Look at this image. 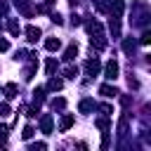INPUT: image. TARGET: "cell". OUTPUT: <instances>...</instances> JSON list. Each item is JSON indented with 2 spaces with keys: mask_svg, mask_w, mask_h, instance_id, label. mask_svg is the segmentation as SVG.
<instances>
[{
  "mask_svg": "<svg viewBox=\"0 0 151 151\" xmlns=\"http://www.w3.org/2000/svg\"><path fill=\"white\" fill-rule=\"evenodd\" d=\"M14 5H17V9L24 17H33V12H35V7L31 5V0H14Z\"/></svg>",
  "mask_w": 151,
  "mask_h": 151,
  "instance_id": "obj_1",
  "label": "cell"
},
{
  "mask_svg": "<svg viewBox=\"0 0 151 151\" xmlns=\"http://www.w3.org/2000/svg\"><path fill=\"white\" fill-rule=\"evenodd\" d=\"M104 76L109 78V80H116L118 78V61H106V66H104Z\"/></svg>",
  "mask_w": 151,
  "mask_h": 151,
  "instance_id": "obj_2",
  "label": "cell"
},
{
  "mask_svg": "<svg viewBox=\"0 0 151 151\" xmlns=\"http://www.w3.org/2000/svg\"><path fill=\"white\" fill-rule=\"evenodd\" d=\"M99 68H101V64H99V59L94 57V59H90V61H85V73L87 76H97L99 73Z\"/></svg>",
  "mask_w": 151,
  "mask_h": 151,
  "instance_id": "obj_3",
  "label": "cell"
},
{
  "mask_svg": "<svg viewBox=\"0 0 151 151\" xmlns=\"http://www.w3.org/2000/svg\"><path fill=\"white\" fill-rule=\"evenodd\" d=\"M52 125H54V123H52V116L45 113V116L40 118V130H42L45 134H50V132H52Z\"/></svg>",
  "mask_w": 151,
  "mask_h": 151,
  "instance_id": "obj_4",
  "label": "cell"
},
{
  "mask_svg": "<svg viewBox=\"0 0 151 151\" xmlns=\"http://www.w3.org/2000/svg\"><path fill=\"white\" fill-rule=\"evenodd\" d=\"M26 38H28V42H38L40 28H38V26H28V28H26Z\"/></svg>",
  "mask_w": 151,
  "mask_h": 151,
  "instance_id": "obj_5",
  "label": "cell"
},
{
  "mask_svg": "<svg viewBox=\"0 0 151 151\" xmlns=\"http://www.w3.org/2000/svg\"><path fill=\"white\" fill-rule=\"evenodd\" d=\"M123 9H125L123 0H113V2H111V14H113V17H120V14H123Z\"/></svg>",
  "mask_w": 151,
  "mask_h": 151,
  "instance_id": "obj_6",
  "label": "cell"
},
{
  "mask_svg": "<svg viewBox=\"0 0 151 151\" xmlns=\"http://www.w3.org/2000/svg\"><path fill=\"white\" fill-rule=\"evenodd\" d=\"M87 31H90L92 35H104V28H101L99 21H90V24H87Z\"/></svg>",
  "mask_w": 151,
  "mask_h": 151,
  "instance_id": "obj_7",
  "label": "cell"
},
{
  "mask_svg": "<svg viewBox=\"0 0 151 151\" xmlns=\"http://www.w3.org/2000/svg\"><path fill=\"white\" fill-rule=\"evenodd\" d=\"M99 92H101L104 97H109V99H111V97H116V94H120L113 85H101V87H99Z\"/></svg>",
  "mask_w": 151,
  "mask_h": 151,
  "instance_id": "obj_8",
  "label": "cell"
},
{
  "mask_svg": "<svg viewBox=\"0 0 151 151\" xmlns=\"http://www.w3.org/2000/svg\"><path fill=\"white\" fill-rule=\"evenodd\" d=\"M73 120H76V118H73L71 113H66V116L61 118V123H59V130H61V132H66V130H68V127L73 125Z\"/></svg>",
  "mask_w": 151,
  "mask_h": 151,
  "instance_id": "obj_9",
  "label": "cell"
},
{
  "mask_svg": "<svg viewBox=\"0 0 151 151\" xmlns=\"http://www.w3.org/2000/svg\"><path fill=\"white\" fill-rule=\"evenodd\" d=\"M76 54H78V45H68L66 52H64V59H66V61H73Z\"/></svg>",
  "mask_w": 151,
  "mask_h": 151,
  "instance_id": "obj_10",
  "label": "cell"
},
{
  "mask_svg": "<svg viewBox=\"0 0 151 151\" xmlns=\"http://www.w3.org/2000/svg\"><path fill=\"white\" fill-rule=\"evenodd\" d=\"M61 87H64V80H61V78H50V83H47V90L57 92V90H61Z\"/></svg>",
  "mask_w": 151,
  "mask_h": 151,
  "instance_id": "obj_11",
  "label": "cell"
},
{
  "mask_svg": "<svg viewBox=\"0 0 151 151\" xmlns=\"http://www.w3.org/2000/svg\"><path fill=\"white\" fill-rule=\"evenodd\" d=\"M45 47H47L50 52H54V50L61 47V42H59V38H47V40H45Z\"/></svg>",
  "mask_w": 151,
  "mask_h": 151,
  "instance_id": "obj_12",
  "label": "cell"
},
{
  "mask_svg": "<svg viewBox=\"0 0 151 151\" xmlns=\"http://www.w3.org/2000/svg\"><path fill=\"white\" fill-rule=\"evenodd\" d=\"M78 109H80V113H90V111L94 109V101H92V99H83Z\"/></svg>",
  "mask_w": 151,
  "mask_h": 151,
  "instance_id": "obj_13",
  "label": "cell"
},
{
  "mask_svg": "<svg viewBox=\"0 0 151 151\" xmlns=\"http://www.w3.org/2000/svg\"><path fill=\"white\" fill-rule=\"evenodd\" d=\"M5 97H7V99H14V97H17V85H14V83H7V85H5Z\"/></svg>",
  "mask_w": 151,
  "mask_h": 151,
  "instance_id": "obj_14",
  "label": "cell"
},
{
  "mask_svg": "<svg viewBox=\"0 0 151 151\" xmlns=\"http://www.w3.org/2000/svg\"><path fill=\"white\" fill-rule=\"evenodd\" d=\"M33 99H35V104L40 106V104L45 101V90H42V87H35V90H33Z\"/></svg>",
  "mask_w": 151,
  "mask_h": 151,
  "instance_id": "obj_15",
  "label": "cell"
},
{
  "mask_svg": "<svg viewBox=\"0 0 151 151\" xmlns=\"http://www.w3.org/2000/svg\"><path fill=\"white\" fill-rule=\"evenodd\" d=\"M7 31H9L12 35H19V31H21V28H19V21H17V19H9V24H7Z\"/></svg>",
  "mask_w": 151,
  "mask_h": 151,
  "instance_id": "obj_16",
  "label": "cell"
},
{
  "mask_svg": "<svg viewBox=\"0 0 151 151\" xmlns=\"http://www.w3.org/2000/svg\"><path fill=\"white\" fill-rule=\"evenodd\" d=\"M45 71H47V76H52V73L57 71V59H52V57H50V59H47V64H45Z\"/></svg>",
  "mask_w": 151,
  "mask_h": 151,
  "instance_id": "obj_17",
  "label": "cell"
},
{
  "mask_svg": "<svg viewBox=\"0 0 151 151\" xmlns=\"http://www.w3.org/2000/svg\"><path fill=\"white\" fill-rule=\"evenodd\" d=\"M109 26H111V33H113V35H118V33H120V21H118V17H113Z\"/></svg>",
  "mask_w": 151,
  "mask_h": 151,
  "instance_id": "obj_18",
  "label": "cell"
},
{
  "mask_svg": "<svg viewBox=\"0 0 151 151\" xmlns=\"http://www.w3.org/2000/svg\"><path fill=\"white\" fill-rule=\"evenodd\" d=\"M64 76H66V78H76V76H78V68H76V66H66Z\"/></svg>",
  "mask_w": 151,
  "mask_h": 151,
  "instance_id": "obj_19",
  "label": "cell"
},
{
  "mask_svg": "<svg viewBox=\"0 0 151 151\" xmlns=\"http://www.w3.org/2000/svg\"><path fill=\"white\" fill-rule=\"evenodd\" d=\"M64 106H66V99H61V97L52 99V109H64Z\"/></svg>",
  "mask_w": 151,
  "mask_h": 151,
  "instance_id": "obj_20",
  "label": "cell"
},
{
  "mask_svg": "<svg viewBox=\"0 0 151 151\" xmlns=\"http://www.w3.org/2000/svg\"><path fill=\"white\" fill-rule=\"evenodd\" d=\"M97 127L104 130V132H109V120H106V118H99V120H97Z\"/></svg>",
  "mask_w": 151,
  "mask_h": 151,
  "instance_id": "obj_21",
  "label": "cell"
},
{
  "mask_svg": "<svg viewBox=\"0 0 151 151\" xmlns=\"http://www.w3.org/2000/svg\"><path fill=\"white\" fill-rule=\"evenodd\" d=\"M33 132H35V130H33L31 125H26V127H24V132H21V137H24V139H31V137H33Z\"/></svg>",
  "mask_w": 151,
  "mask_h": 151,
  "instance_id": "obj_22",
  "label": "cell"
},
{
  "mask_svg": "<svg viewBox=\"0 0 151 151\" xmlns=\"http://www.w3.org/2000/svg\"><path fill=\"white\" fill-rule=\"evenodd\" d=\"M123 50H125L127 54H132V50H134V42H132V40H125V42H123Z\"/></svg>",
  "mask_w": 151,
  "mask_h": 151,
  "instance_id": "obj_23",
  "label": "cell"
},
{
  "mask_svg": "<svg viewBox=\"0 0 151 151\" xmlns=\"http://www.w3.org/2000/svg\"><path fill=\"white\" fill-rule=\"evenodd\" d=\"M149 42H151V33L144 31V35H142V45H149Z\"/></svg>",
  "mask_w": 151,
  "mask_h": 151,
  "instance_id": "obj_24",
  "label": "cell"
},
{
  "mask_svg": "<svg viewBox=\"0 0 151 151\" xmlns=\"http://www.w3.org/2000/svg\"><path fill=\"white\" fill-rule=\"evenodd\" d=\"M99 109H101V113H104V116H111V111H113V109H111L109 104H101Z\"/></svg>",
  "mask_w": 151,
  "mask_h": 151,
  "instance_id": "obj_25",
  "label": "cell"
},
{
  "mask_svg": "<svg viewBox=\"0 0 151 151\" xmlns=\"http://www.w3.org/2000/svg\"><path fill=\"white\" fill-rule=\"evenodd\" d=\"M26 116H31V118H33V116H38V104H35V106H31V109H26Z\"/></svg>",
  "mask_w": 151,
  "mask_h": 151,
  "instance_id": "obj_26",
  "label": "cell"
},
{
  "mask_svg": "<svg viewBox=\"0 0 151 151\" xmlns=\"http://www.w3.org/2000/svg\"><path fill=\"white\" fill-rule=\"evenodd\" d=\"M9 113V104H0V116H7Z\"/></svg>",
  "mask_w": 151,
  "mask_h": 151,
  "instance_id": "obj_27",
  "label": "cell"
},
{
  "mask_svg": "<svg viewBox=\"0 0 151 151\" xmlns=\"http://www.w3.org/2000/svg\"><path fill=\"white\" fill-rule=\"evenodd\" d=\"M7 50H9V42H7V40H2V38H0V52H7Z\"/></svg>",
  "mask_w": 151,
  "mask_h": 151,
  "instance_id": "obj_28",
  "label": "cell"
},
{
  "mask_svg": "<svg viewBox=\"0 0 151 151\" xmlns=\"http://www.w3.org/2000/svg\"><path fill=\"white\" fill-rule=\"evenodd\" d=\"M50 7H52V0H50V2H45V5H40V7H38V12H47Z\"/></svg>",
  "mask_w": 151,
  "mask_h": 151,
  "instance_id": "obj_29",
  "label": "cell"
},
{
  "mask_svg": "<svg viewBox=\"0 0 151 151\" xmlns=\"http://www.w3.org/2000/svg\"><path fill=\"white\" fill-rule=\"evenodd\" d=\"M52 21H54V24H59V26L64 24V19H61V14H52Z\"/></svg>",
  "mask_w": 151,
  "mask_h": 151,
  "instance_id": "obj_30",
  "label": "cell"
},
{
  "mask_svg": "<svg viewBox=\"0 0 151 151\" xmlns=\"http://www.w3.org/2000/svg\"><path fill=\"white\" fill-rule=\"evenodd\" d=\"M42 149H45V144H42V142H40V144H33V146H31V151H42Z\"/></svg>",
  "mask_w": 151,
  "mask_h": 151,
  "instance_id": "obj_31",
  "label": "cell"
},
{
  "mask_svg": "<svg viewBox=\"0 0 151 151\" xmlns=\"http://www.w3.org/2000/svg\"><path fill=\"white\" fill-rule=\"evenodd\" d=\"M5 12H7V2H5V0H0V17H2Z\"/></svg>",
  "mask_w": 151,
  "mask_h": 151,
  "instance_id": "obj_32",
  "label": "cell"
},
{
  "mask_svg": "<svg viewBox=\"0 0 151 151\" xmlns=\"http://www.w3.org/2000/svg\"><path fill=\"white\" fill-rule=\"evenodd\" d=\"M7 130H9L7 125H0V137H5V134H7Z\"/></svg>",
  "mask_w": 151,
  "mask_h": 151,
  "instance_id": "obj_33",
  "label": "cell"
}]
</instances>
